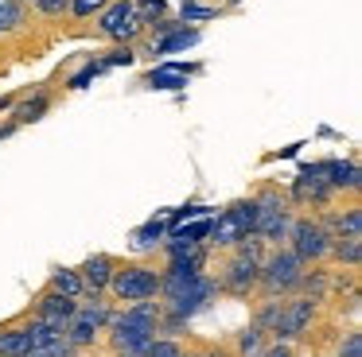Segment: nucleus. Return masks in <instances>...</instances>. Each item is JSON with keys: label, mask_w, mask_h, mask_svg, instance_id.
<instances>
[{"label": "nucleus", "mask_w": 362, "mask_h": 357, "mask_svg": "<svg viewBox=\"0 0 362 357\" xmlns=\"http://www.w3.org/2000/svg\"><path fill=\"white\" fill-rule=\"evenodd\" d=\"M160 315H164V307L152 299L144 303H129L121 315L110 318V346L113 353H125V349H136V346H148L152 338L160 334Z\"/></svg>", "instance_id": "nucleus-1"}, {"label": "nucleus", "mask_w": 362, "mask_h": 357, "mask_svg": "<svg viewBox=\"0 0 362 357\" xmlns=\"http://www.w3.org/2000/svg\"><path fill=\"white\" fill-rule=\"evenodd\" d=\"M160 299H164L160 307H164L168 315L187 322V318L199 315L211 299H218V284H214L206 272L203 276H191V279H160Z\"/></svg>", "instance_id": "nucleus-2"}, {"label": "nucleus", "mask_w": 362, "mask_h": 357, "mask_svg": "<svg viewBox=\"0 0 362 357\" xmlns=\"http://www.w3.org/2000/svg\"><path fill=\"white\" fill-rule=\"evenodd\" d=\"M308 264L300 260L292 248H273V253L261 260V279L257 287L265 291V299H288L300 291V279H304Z\"/></svg>", "instance_id": "nucleus-3"}, {"label": "nucleus", "mask_w": 362, "mask_h": 357, "mask_svg": "<svg viewBox=\"0 0 362 357\" xmlns=\"http://www.w3.org/2000/svg\"><path fill=\"white\" fill-rule=\"evenodd\" d=\"M253 206H257V237L261 245H281V241H288V229H292V202L284 190H276V186H265V190H257V198H253Z\"/></svg>", "instance_id": "nucleus-4"}, {"label": "nucleus", "mask_w": 362, "mask_h": 357, "mask_svg": "<svg viewBox=\"0 0 362 357\" xmlns=\"http://www.w3.org/2000/svg\"><path fill=\"white\" fill-rule=\"evenodd\" d=\"M110 318H113V310H110V303L102 299V295H82L78 299V307H74V318H71V326H66V346L78 353V349H90L98 341V334H105V326H110Z\"/></svg>", "instance_id": "nucleus-5"}, {"label": "nucleus", "mask_w": 362, "mask_h": 357, "mask_svg": "<svg viewBox=\"0 0 362 357\" xmlns=\"http://www.w3.org/2000/svg\"><path fill=\"white\" fill-rule=\"evenodd\" d=\"M105 291L117 303H144V299H160V272L148 264H117L113 279Z\"/></svg>", "instance_id": "nucleus-6"}, {"label": "nucleus", "mask_w": 362, "mask_h": 357, "mask_svg": "<svg viewBox=\"0 0 362 357\" xmlns=\"http://www.w3.org/2000/svg\"><path fill=\"white\" fill-rule=\"evenodd\" d=\"M257 229V206H253V198H238L230 202L226 210H222L218 217H211V245L214 248H234L242 237H250V233Z\"/></svg>", "instance_id": "nucleus-7"}, {"label": "nucleus", "mask_w": 362, "mask_h": 357, "mask_svg": "<svg viewBox=\"0 0 362 357\" xmlns=\"http://www.w3.org/2000/svg\"><path fill=\"white\" fill-rule=\"evenodd\" d=\"M288 241H292V253L300 256L304 264H320L331 256V229L320 222V217H292V229H288Z\"/></svg>", "instance_id": "nucleus-8"}, {"label": "nucleus", "mask_w": 362, "mask_h": 357, "mask_svg": "<svg viewBox=\"0 0 362 357\" xmlns=\"http://www.w3.org/2000/svg\"><path fill=\"white\" fill-rule=\"evenodd\" d=\"M261 260H265V256H245L234 248L230 260L222 264V276L214 279L218 291L234 295V299H250V295L257 291V279H261Z\"/></svg>", "instance_id": "nucleus-9"}, {"label": "nucleus", "mask_w": 362, "mask_h": 357, "mask_svg": "<svg viewBox=\"0 0 362 357\" xmlns=\"http://www.w3.org/2000/svg\"><path fill=\"white\" fill-rule=\"evenodd\" d=\"M98 31L105 39H117V43H133L144 31L141 16H136V0H113L98 12Z\"/></svg>", "instance_id": "nucleus-10"}, {"label": "nucleus", "mask_w": 362, "mask_h": 357, "mask_svg": "<svg viewBox=\"0 0 362 357\" xmlns=\"http://www.w3.org/2000/svg\"><path fill=\"white\" fill-rule=\"evenodd\" d=\"M331 194L335 190H331V183H327V159H323V163H304V167H300L288 202L292 206H327Z\"/></svg>", "instance_id": "nucleus-11"}, {"label": "nucleus", "mask_w": 362, "mask_h": 357, "mask_svg": "<svg viewBox=\"0 0 362 357\" xmlns=\"http://www.w3.org/2000/svg\"><path fill=\"white\" fill-rule=\"evenodd\" d=\"M312 318H315V303L308 299V295H296V299L288 295V303H281V315H276L273 334L281 341H296V338H304V334H308Z\"/></svg>", "instance_id": "nucleus-12"}, {"label": "nucleus", "mask_w": 362, "mask_h": 357, "mask_svg": "<svg viewBox=\"0 0 362 357\" xmlns=\"http://www.w3.org/2000/svg\"><path fill=\"white\" fill-rule=\"evenodd\" d=\"M74 307H78V299H66V295H59L47 287V291L35 299L32 318L43 326H51V330H59V334H66V326H71V318H74Z\"/></svg>", "instance_id": "nucleus-13"}, {"label": "nucleus", "mask_w": 362, "mask_h": 357, "mask_svg": "<svg viewBox=\"0 0 362 357\" xmlns=\"http://www.w3.org/2000/svg\"><path fill=\"white\" fill-rule=\"evenodd\" d=\"M113 268H117V260H113L110 253H94V256H86L74 272H78L86 295H105V287H110V279H113Z\"/></svg>", "instance_id": "nucleus-14"}, {"label": "nucleus", "mask_w": 362, "mask_h": 357, "mask_svg": "<svg viewBox=\"0 0 362 357\" xmlns=\"http://www.w3.org/2000/svg\"><path fill=\"white\" fill-rule=\"evenodd\" d=\"M327 183L331 190H358L362 186V171L351 159H327Z\"/></svg>", "instance_id": "nucleus-15"}, {"label": "nucleus", "mask_w": 362, "mask_h": 357, "mask_svg": "<svg viewBox=\"0 0 362 357\" xmlns=\"http://www.w3.org/2000/svg\"><path fill=\"white\" fill-rule=\"evenodd\" d=\"M28 349H32V341H28V322L0 326V357H24Z\"/></svg>", "instance_id": "nucleus-16"}, {"label": "nucleus", "mask_w": 362, "mask_h": 357, "mask_svg": "<svg viewBox=\"0 0 362 357\" xmlns=\"http://www.w3.org/2000/svg\"><path fill=\"white\" fill-rule=\"evenodd\" d=\"M47 287L59 291V295H66V299H82V295H86V287H82V279H78L74 268H55L51 279H47Z\"/></svg>", "instance_id": "nucleus-17"}, {"label": "nucleus", "mask_w": 362, "mask_h": 357, "mask_svg": "<svg viewBox=\"0 0 362 357\" xmlns=\"http://www.w3.org/2000/svg\"><path fill=\"white\" fill-rule=\"evenodd\" d=\"M323 225L331 229V237H362V210H358V206H351L346 214L327 217Z\"/></svg>", "instance_id": "nucleus-18"}, {"label": "nucleus", "mask_w": 362, "mask_h": 357, "mask_svg": "<svg viewBox=\"0 0 362 357\" xmlns=\"http://www.w3.org/2000/svg\"><path fill=\"white\" fill-rule=\"evenodd\" d=\"M199 43V31L195 28H175L168 35L156 39V54H172V51H187V47Z\"/></svg>", "instance_id": "nucleus-19"}, {"label": "nucleus", "mask_w": 362, "mask_h": 357, "mask_svg": "<svg viewBox=\"0 0 362 357\" xmlns=\"http://www.w3.org/2000/svg\"><path fill=\"white\" fill-rule=\"evenodd\" d=\"M164 237H168V217H152V222H144L141 229L133 233V245L136 248H156V245H164Z\"/></svg>", "instance_id": "nucleus-20"}, {"label": "nucleus", "mask_w": 362, "mask_h": 357, "mask_svg": "<svg viewBox=\"0 0 362 357\" xmlns=\"http://www.w3.org/2000/svg\"><path fill=\"white\" fill-rule=\"evenodd\" d=\"M148 85L152 90H183V85H187V74L175 70V62H164V66H156L148 74Z\"/></svg>", "instance_id": "nucleus-21"}, {"label": "nucleus", "mask_w": 362, "mask_h": 357, "mask_svg": "<svg viewBox=\"0 0 362 357\" xmlns=\"http://www.w3.org/2000/svg\"><path fill=\"white\" fill-rule=\"evenodd\" d=\"M269 334L261 330V326H245L242 334H238V357H261L269 349Z\"/></svg>", "instance_id": "nucleus-22"}, {"label": "nucleus", "mask_w": 362, "mask_h": 357, "mask_svg": "<svg viewBox=\"0 0 362 357\" xmlns=\"http://www.w3.org/2000/svg\"><path fill=\"white\" fill-rule=\"evenodd\" d=\"M331 256H335L339 264H346V268H358V260H362V237H335V241H331Z\"/></svg>", "instance_id": "nucleus-23"}, {"label": "nucleus", "mask_w": 362, "mask_h": 357, "mask_svg": "<svg viewBox=\"0 0 362 357\" xmlns=\"http://www.w3.org/2000/svg\"><path fill=\"white\" fill-rule=\"evenodd\" d=\"M47 109H51V93H43V90H40L35 97H28L12 116H16V124H32V121H40V116L47 113Z\"/></svg>", "instance_id": "nucleus-24"}, {"label": "nucleus", "mask_w": 362, "mask_h": 357, "mask_svg": "<svg viewBox=\"0 0 362 357\" xmlns=\"http://www.w3.org/2000/svg\"><path fill=\"white\" fill-rule=\"evenodd\" d=\"M24 20H28V12H24V4H20V0H0V35L16 31Z\"/></svg>", "instance_id": "nucleus-25"}, {"label": "nucleus", "mask_w": 362, "mask_h": 357, "mask_svg": "<svg viewBox=\"0 0 362 357\" xmlns=\"http://www.w3.org/2000/svg\"><path fill=\"white\" fill-rule=\"evenodd\" d=\"M136 16H141V23L148 28V23H156L168 16V4L164 0H141V4H136Z\"/></svg>", "instance_id": "nucleus-26"}, {"label": "nucleus", "mask_w": 362, "mask_h": 357, "mask_svg": "<svg viewBox=\"0 0 362 357\" xmlns=\"http://www.w3.org/2000/svg\"><path fill=\"white\" fill-rule=\"evenodd\" d=\"M148 357H183V346L175 338H152Z\"/></svg>", "instance_id": "nucleus-27"}, {"label": "nucleus", "mask_w": 362, "mask_h": 357, "mask_svg": "<svg viewBox=\"0 0 362 357\" xmlns=\"http://www.w3.org/2000/svg\"><path fill=\"white\" fill-rule=\"evenodd\" d=\"M102 70H105V62H86V66H82L78 74L71 78V90H86V85L94 82V78L102 74Z\"/></svg>", "instance_id": "nucleus-28"}, {"label": "nucleus", "mask_w": 362, "mask_h": 357, "mask_svg": "<svg viewBox=\"0 0 362 357\" xmlns=\"http://www.w3.org/2000/svg\"><path fill=\"white\" fill-rule=\"evenodd\" d=\"M102 62H105V70H110V66H133V62H136V51H133L129 43H121V47H113L110 59H102Z\"/></svg>", "instance_id": "nucleus-29"}, {"label": "nucleus", "mask_w": 362, "mask_h": 357, "mask_svg": "<svg viewBox=\"0 0 362 357\" xmlns=\"http://www.w3.org/2000/svg\"><path fill=\"white\" fill-rule=\"evenodd\" d=\"M218 16V8H203V4H183L180 8V23H199V20H211Z\"/></svg>", "instance_id": "nucleus-30"}, {"label": "nucleus", "mask_w": 362, "mask_h": 357, "mask_svg": "<svg viewBox=\"0 0 362 357\" xmlns=\"http://www.w3.org/2000/svg\"><path fill=\"white\" fill-rule=\"evenodd\" d=\"M105 4H110V0H71V12L78 16V20H86V16H98Z\"/></svg>", "instance_id": "nucleus-31"}, {"label": "nucleus", "mask_w": 362, "mask_h": 357, "mask_svg": "<svg viewBox=\"0 0 362 357\" xmlns=\"http://www.w3.org/2000/svg\"><path fill=\"white\" fill-rule=\"evenodd\" d=\"M35 8H40L43 16H51V20H55V16H63V12H71V0H32Z\"/></svg>", "instance_id": "nucleus-32"}, {"label": "nucleus", "mask_w": 362, "mask_h": 357, "mask_svg": "<svg viewBox=\"0 0 362 357\" xmlns=\"http://www.w3.org/2000/svg\"><path fill=\"white\" fill-rule=\"evenodd\" d=\"M339 357H362V334H346V341L339 346Z\"/></svg>", "instance_id": "nucleus-33"}, {"label": "nucleus", "mask_w": 362, "mask_h": 357, "mask_svg": "<svg viewBox=\"0 0 362 357\" xmlns=\"http://www.w3.org/2000/svg\"><path fill=\"white\" fill-rule=\"evenodd\" d=\"M265 357H296V353H292L288 341H276V346H269V349H265Z\"/></svg>", "instance_id": "nucleus-34"}, {"label": "nucleus", "mask_w": 362, "mask_h": 357, "mask_svg": "<svg viewBox=\"0 0 362 357\" xmlns=\"http://www.w3.org/2000/svg\"><path fill=\"white\" fill-rule=\"evenodd\" d=\"M183 357H226V349H218V346H203V349H195V353H183Z\"/></svg>", "instance_id": "nucleus-35"}, {"label": "nucleus", "mask_w": 362, "mask_h": 357, "mask_svg": "<svg viewBox=\"0 0 362 357\" xmlns=\"http://www.w3.org/2000/svg\"><path fill=\"white\" fill-rule=\"evenodd\" d=\"M183 4H199V0H183Z\"/></svg>", "instance_id": "nucleus-36"}, {"label": "nucleus", "mask_w": 362, "mask_h": 357, "mask_svg": "<svg viewBox=\"0 0 362 357\" xmlns=\"http://www.w3.org/2000/svg\"><path fill=\"white\" fill-rule=\"evenodd\" d=\"M20 4H32V0H20Z\"/></svg>", "instance_id": "nucleus-37"}, {"label": "nucleus", "mask_w": 362, "mask_h": 357, "mask_svg": "<svg viewBox=\"0 0 362 357\" xmlns=\"http://www.w3.org/2000/svg\"><path fill=\"white\" fill-rule=\"evenodd\" d=\"M261 357H265V353H261Z\"/></svg>", "instance_id": "nucleus-38"}, {"label": "nucleus", "mask_w": 362, "mask_h": 357, "mask_svg": "<svg viewBox=\"0 0 362 357\" xmlns=\"http://www.w3.org/2000/svg\"><path fill=\"white\" fill-rule=\"evenodd\" d=\"M24 357H28V353H24Z\"/></svg>", "instance_id": "nucleus-39"}]
</instances>
